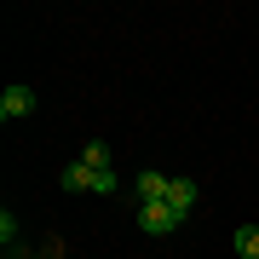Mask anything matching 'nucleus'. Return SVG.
<instances>
[{
  "label": "nucleus",
  "mask_w": 259,
  "mask_h": 259,
  "mask_svg": "<svg viewBox=\"0 0 259 259\" xmlns=\"http://www.w3.org/2000/svg\"><path fill=\"white\" fill-rule=\"evenodd\" d=\"M179 225H185V219H179L167 202H139V231L144 236H173Z\"/></svg>",
  "instance_id": "nucleus-1"
},
{
  "label": "nucleus",
  "mask_w": 259,
  "mask_h": 259,
  "mask_svg": "<svg viewBox=\"0 0 259 259\" xmlns=\"http://www.w3.org/2000/svg\"><path fill=\"white\" fill-rule=\"evenodd\" d=\"M0 242H6V248H12V242H18V219H12V207L0 213Z\"/></svg>",
  "instance_id": "nucleus-9"
},
{
  "label": "nucleus",
  "mask_w": 259,
  "mask_h": 259,
  "mask_svg": "<svg viewBox=\"0 0 259 259\" xmlns=\"http://www.w3.org/2000/svg\"><path fill=\"white\" fill-rule=\"evenodd\" d=\"M236 253L242 259H259V225H236Z\"/></svg>",
  "instance_id": "nucleus-7"
},
{
  "label": "nucleus",
  "mask_w": 259,
  "mask_h": 259,
  "mask_svg": "<svg viewBox=\"0 0 259 259\" xmlns=\"http://www.w3.org/2000/svg\"><path fill=\"white\" fill-rule=\"evenodd\" d=\"M167 190H173V179L156 173V167H144L139 173V202H167Z\"/></svg>",
  "instance_id": "nucleus-3"
},
{
  "label": "nucleus",
  "mask_w": 259,
  "mask_h": 259,
  "mask_svg": "<svg viewBox=\"0 0 259 259\" xmlns=\"http://www.w3.org/2000/svg\"><path fill=\"white\" fill-rule=\"evenodd\" d=\"M236 259H242V253H236Z\"/></svg>",
  "instance_id": "nucleus-11"
},
{
  "label": "nucleus",
  "mask_w": 259,
  "mask_h": 259,
  "mask_svg": "<svg viewBox=\"0 0 259 259\" xmlns=\"http://www.w3.org/2000/svg\"><path fill=\"white\" fill-rule=\"evenodd\" d=\"M58 179H64V190H93V167H81V161H69Z\"/></svg>",
  "instance_id": "nucleus-5"
},
{
  "label": "nucleus",
  "mask_w": 259,
  "mask_h": 259,
  "mask_svg": "<svg viewBox=\"0 0 259 259\" xmlns=\"http://www.w3.org/2000/svg\"><path fill=\"white\" fill-rule=\"evenodd\" d=\"M23 115H35V87L12 81L6 93H0V121H23Z\"/></svg>",
  "instance_id": "nucleus-2"
},
{
  "label": "nucleus",
  "mask_w": 259,
  "mask_h": 259,
  "mask_svg": "<svg viewBox=\"0 0 259 259\" xmlns=\"http://www.w3.org/2000/svg\"><path fill=\"white\" fill-rule=\"evenodd\" d=\"M115 190V173H93V196H110Z\"/></svg>",
  "instance_id": "nucleus-10"
},
{
  "label": "nucleus",
  "mask_w": 259,
  "mask_h": 259,
  "mask_svg": "<svg viewBox=\"0 0 259 259\" xmlns=\"http://www.w3.org/2000/svg\"><path fill=\"white\" fill-rule=\"evenodd\" d=\"M167 207H173L179 219H190V207H196V179H173V190H167Z\"/></svg>",
  "instance_id": "nucleus-4"
},
{
  "label": "nucleus",
  "mask_w": 259,
  "mask_h": 259,
  "mask_svg": "<svg viewBox=\"0 0 259 259\" xmlns=\"http://www.w3.org/2000/svg\"><path fill=\"white\" fill-rule=\"evenodd\" d=\"M75 161H81V167H93V173H110V150H104L98 139L87 144V150H81V156H75Z\"/></svg>",
  "instance_id": "nucleus-6"
},
{
  "label": "nucleus",
  "mask_w": 259,
  "mask_h": 259,
  "mask_svg": "<svg viewBox=\"0 0 259 259\" xmlns=\"http://www.w3.org/2000/svg\"><path fill=\"white\" fill-rule=\"evenodd\" d=\"M6 259H64V242H47V248H29V253H6Z\"/></svg>",
  "instance_id": "nucleus-8"
}]
</instances>
